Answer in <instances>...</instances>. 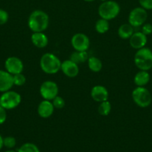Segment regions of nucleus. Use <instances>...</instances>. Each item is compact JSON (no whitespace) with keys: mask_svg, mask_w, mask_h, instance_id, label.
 <instances>
[{"mask_svg":"<svg viewBox=\"0 0 152 152\" xmlns=\"http://www.w3.org/2000/svg\"><path fill=\"white\" fill-rule=\"evenodd\" d=\"M3 146H4V144H3V137H1V135L0 134V150L2 148Z\"/></svg>","mask_w":152,"mask_h":152,"instance_id":"obj_31","label":"nucleus"},{"mask_svg":"<svg viewBox=\"0 0 152 152\" xmlns=\"http://www.w3.org/2000/svg\"><path fill=\"white\" fill-rule=\"evenodd\" d=\"M129 39V43L131 47L137 50L145 47L148 42L147 36L145 35L142 31L134 33Z\"/></svg>","mask_w":152,"mask_h":152,"instance_id":"obj_12","label":"nucleus"},{"mask_svg":"<svg viewBox=\"0 0 152 152\" xmlns=\"http://www.w3.org/2000/svg\"><path fill=\"white\" fill-rule=\"evenodd\" d=\"M90 94L91 97L95 102H104V101L108 100V91L103 86L98 85V86H95L94 87H92L90 92Z\"/></svg>","mask_w":152,"mask_h":152,"instance_id":"obj_13","label":"nucleus"},{"mask_svg":"<svg viewBox=\"0 0 152 152\" xmlns=\"http://www.w3.org/2000/svg\"><path fill=\"white\" fill-rule=\"evenodd\" d=\"M100 1H102V2H104V1H107V0H100Z\"/></svg>","mask_w":152,"mask_h":152,"instance_id":"obj_34","label":"nucleus"},{"mask_svg":"<svg viewBox=\"0 0 152 152\" xmlns=\"http://www.w3.org/2000/svg\"><path fill=\"white\" fill-rule=\"evenodd\" d=\"M40 65L44 73L55 74L61 70V62L59 58L53 53H46L40 58Z\"/></svg>","mask_w":152,"mask_h":152,"instance_id":"obj_2","label":"nucleus"},{"mask_svg":"<svg viewBox=\"0 0 152 152\" xmlns=\"http://www.w3.org/2000/svg\"><path fill=\"white\" fill-rule=\"evenodd\" d=\"M88 59H89V56H88L86 50H85V51H77V50H75L72 53L69 59L78 65L79 63L85 62L88 60Z\"/></svg>","mask_w":152,"mask_h":152,"instance_id":"obj_19","label":"nucleus"},{"mask_svg":"<svg viewBox=\"0 0 152 152\" xmlns=\"http://www.w3.org/2000/svg\"><path fill=\"white\" fill-rule=\"evenodd\" d=\"M147 19V10L142 7H137L130 12L128 16V22L134 28H138L145 24Z\"/></svg>","mask_w":152,"mask_h":152,"instance_id":"obj_7","label":"nucleus"},{"mask_svg":"<svg viewBox=\"0 0 152 152\" xmlns=\"http://www.w3.org/2000/svg\"><path fill=\"white\" fill-rule=\"evenodd\" d=\"M52 101L55 108H57V109H61V108H64V106H65V101H64L63 98L58 96V95L55 96Z\"/></svg>","mask_w":152,"mask_h":152,"instance_id":"obj_25","label":"nucleus"},{"mask_svg":"<svg viewBox=\"0 0 152 152\" xmlns=\"http://www.w3.org/2000/svg\"><path fill=\"white\" fill-rule=\"evenodd\" d=\"M71 44L77 51H85L89 47V39L85 34L77 33L72 37Z\"/></svg>","mask_w":152,"mask_h":152,"instance_id":"obj_9","label":"nucleus"},{"mask_svg":"<svg viewBox=\"0 0 152 152\" xmlns=\"http://www.w3.org/2000/svg\"><path fill=\"white\" fill-rule=\"evenodd\" d=\"M120 6L116 1L107 0L99 5L98 13L101 19L111 20L115 19L120 13Z\"/></svg>","mask_w":152,"mask_h":152,"instance_id":"obj_4","label":"nucleus"},{"mask_svg":"<svg viewBox=\"0 0 152 152\" xmlns=\"http://www.w3.org/2000/svg\"><path fill=\"white\" fill-rule=\"evenodd\" d=\"M22 101V96L19 93L13 91L3 92L0 96V105L6 110H11L16 108Z\"/></svg>","mask_w":152,"mask_h":152,"instance_id":"obj_6","label":"nucleus"},{"mask_svg":"<svg viewBox=\"0 0 152 152\" xmlns=\"http://www.w3.org/2000/svg\"><path fill=\"white\" fill-rule=\"evenodd\" d=\"M95 31L100 34H104L108 31L110 28V24L108 20H106L104 19H100L96 22L95 25Z\"/></svg>","mask_w":152,"mask_h":152,"instance_id":"obj_21","label":"nucleus"},{"mask_svg":"<svg viewBox=\"0 0 152 152\" xmlns=\"http://www.w3.org/2000/svg\"><path fill=\"white\" fill-rule=\"evenodd\" d=\"M17 152H40L38 147L31 142H26L18 148Z\"/></svg>","mask_w":152,"mask_h":152,"instance_id":"obj_23","label":"nucleus"},{"mask_svg":"<svg viewBox=\"0 0 152 152\" xmlns=\"http://www.w3.org/2000/svg\"><path fill=\"white\" fill-rule=\"evenodd\" d=\"M59 88L56 83L51 80L43 82L40 88V94L44 99L52 101L58 95Z\"/></svg>","mask_w":152,"mask_h":152,"instance_id":"obj_8","label":"nucleus"},{"mask_svg":"<svg viewBox=\"0 0 152 152\" xmlns=\"http://www.w3.org/2000/svg\"><path fill=\"white\" fill-rule=\"evenodd\" d=\"M85 1H87V2H91V1H95V0H84Z\"/></svg>","mask_w":152,"mask_h":152,"instance_id":"obj_32","label":"nucleus"},{"mask_svg":"<svg viewBox=\"0 0 152 152\" xmlns=\"http://www.w3.org/2000/svg\"><path fill=\"white\" fill-rule=\"evenodd\" d=\"M135 65L142 71H148L152 68V50L148 48H142L134 55Z\"/></svg>","mask_w":152,"mask_h":152,"instance_id":"obj_3","label":"nucleus"},{"mask_svg":"<svg viewBox=\"0 0 152 152\" xmlns=\"http://www.w3.org/2000/svg\"><path fill=\"white\" fill-rule=\"evenodd\" d=\"M142 32L146 36L152 34V25L150 23H145L142 27Z\"/></svg>","mask_w":152,"mask_h":152,"instance_id":"obj_29","label":"nucleus"},{"mask_svg":"<svg viewBox=\"0 0 152 152\" xmlns=\"http://www.w3.org/2000/svg\"><path fill=\"white\" fill-rule=\"evenodd\" d=\"M5 152H16V151H13V150H8V151H6Z\"/></svg>","mask_w":152,"mask_h":152,"instance_id":"obj_33","label":"nucleus"},{"mask_svg":"<svg viewBox=\"0 0 152 152\" xmlns=\"http://www.w3.org/2000/svg\"><path fill=\"white\" fill-rule=\"evenodd\" d=\"M49 15L41 10H36L31 12L28 17V25L31 31L43 32L49 27Z\"/></svg>","mask_w":152,"mask_h":152,"instance_id":"obj_1","label":"nucleus"},{"mask_svg":"<svg viewBox=\"0 0 152 152\" xmlns=\"http://www.w3.org/2000/svg\"><path fill=\"white\" fill-rule=\"evenodd\" d=\"M4 68L8 73L12 75L20 74L24 69L22 61L16 56H10L4 62Z\"/></svg>","mask_w":152,"mask_h":152,"instance_id":"obj_10","label":"nucleus"},{"mask_svg":"<svg viewBox=\"0 0 152 152\" xmlns=\"http://www.w3.org/2000/svg\"><path fill=\"white\" fill-rule=\"evenodd\" d=\"M9 19V15L6 10L0 8V25L7 23Z\"/></svg>","mask_w":152,"mask_h":152,"instance_id":"obj_27","label":"nucleus"},{"mask_svg":"<svg viewBox=\"0 0 152 152\" xmlns=\"http://www.w3.org/2000/svg\"><path fill=\"white\" fill-rule=\"evenodd\" d=\"M55 107L51 100L43 99L37 107V113L40 117L43 119H46L50 117L53 114Z\"/></svg>","mask_w":152,"mask_h":152,"instance_id":"obj_15","label":"nucleus"},{"mask_svg":"<svg viewBox=\"0 0 152 152\" xmlns=\"http://www.w3.org/2000/svg\"><path fill=\"white\" fill-rule=\"evenodd\" d=\"M88 67L92 72H99L102 69V62L98 58L92 56L88 59Z\"/></svg>","mask_w":152,"mask_h":152,"instance_id":"obj_20","label":"nucleus"},{"mask_svg":"<svg viewBox=\"0 0 152 152\" xmlns=\"http://www.w3.org/2000/svg\"><path fill=\"white\" fill-rule=\"evenodd\" d=\"M111 108L112 106L110 102L108 100L104 101V102H100V105H98V112L100 115L106 117V116L110 114Z\"/></svg>","mask_w":152,"mask_h":152,"instance_id":"obj_22","label":"nucleus"},{"mask_svg":"<svg viewBox=\"0 0 152 152\" xmlns=\"http://www.w3.org/2000/svg\"><path fill=\"white\" fill-rule=\"evenodd\" d=\"M132 99L140 108H147L151 104L152 96L150 91L145 87L137 86L132 92Z\"/></svg>","mask_w":152,"mask_h":152,"instance_id":"obj_5","label":"nucleus"},{"mask_svg":"<svg viewBox=\"0 0 152 152\" xmlns=\"http://www.w3.org/2000/svg\"><path fill=\"white\" fill-rule=\"evenodd\" d=\"M61 70L66 77L69 78H74L77 77L79 73L78 65L70 59H67L61 62Z\"/></svg>","mask_w":152,"mask_h":152,"instance_id":"obj_11","label":"nucleus"},{"mask_svg":"<svg viewBox=\"0 0 152 152\" xmlns=\"http://www.w3.org/2000/svg\"><path fill=\"white\" fill-rule=\"evenodd\" d=\"M7 119V112L6 109H4L3 107L0 105V125L3 124L6 121Z\"/></svg>","mask_w":152,"mask_h":152,"instance_id":"obj_30","label":"nucleus"},{"mask_svg":"<svg viewBox=\"0 0 152 152\" xmlns=\"http://www.w3.org/2000/svg\"><path fill=\"white\" fill-rule=\"evenodd\" d=\"M149 81H150V74L147 71L140 70L134 76V82L136 86L139 87H144L149 83Z\"/></svg>","mask_w":152,"mask_h":152,"instance_id":"obj_17","label":"nucleus"},{"mask_svg":"<svg viewBox=\"0 0 152 152\" xmlns=\"http://www.w3.org/2000/svg\"><path fill=\"white\" fill-rule=\"evenodd\" d=\"M33 45L38 48L46 47L49 43V39L43 32H34L31 37Z\"/></svg>","mask_w":152,"mask_h":152,"instance_id":"obj_16","label":"nucleus"},{"mask_svg":"<svg viewBox=\"0 0 152 152\" xmlns=\"http://www.w3.org/2000/svg\"><path fill=\"white\" fill-rule=\"evenodd\" d=\"M13 85L16 86H23V85H25V82H26V78H25V77L22 74V73L13 75Z\"/></svg>","mask_w":152,"mask_h":152,"instance_id":"obj_24","label":"nucleus"},{"mask_svg":"<svg viewBox=\"0 0 152 152\" xmlns=\"http://www.w3.org/2000/svg\"><path fill=\"white\" fill-rule=\"evenodd\" d=\"M140 6L147 10H152V0H139Z\"/></svg>","mask_w":152,"mask_h":152,"instance_id":"obj_28","label":"nucleus"},{"mask_svg":"<svg viewBox=\"0 0 152 152\" xmlns=\"http://www.w3.org/2000/svg\"><path fill=\"white\" fill-rule=\"evenodd\" d=\"M3 144L6 148H13L16 145V140L13 137H6L3 138Z\"/></svg>","mask_w":152,"mask_h":152,"instance_id":"obj_26","label":"nucleus"},{"mask_svg":"<svg viewBox=\"0 0 152 152\" xmlns=\"http://www.w3.org/2000/svg\"><path fill=\"white\" fill-rule=\"evenodd\" d=\"M134 27L129 23L123 24L118 29V35L122 39H128L134 34Z\"/></svg>","mask_w":152,"mask_h":152,"instance_id":"obj_18","label":"nucleus"},{"mask_svg":"<svg viewBox=\"0 0 152 152\" xmlns=\"http://www.w3.org/2000/svg\"><path fill=\"white\" fill-rule=\"evenodd\" d=\"M13 86V75L7 71L0 70V92L7 91Z\"/></svg>","mask_w":152,"mask_h":152,"instance_id":"obj_14","label":"nucleus"}]
</instances>
